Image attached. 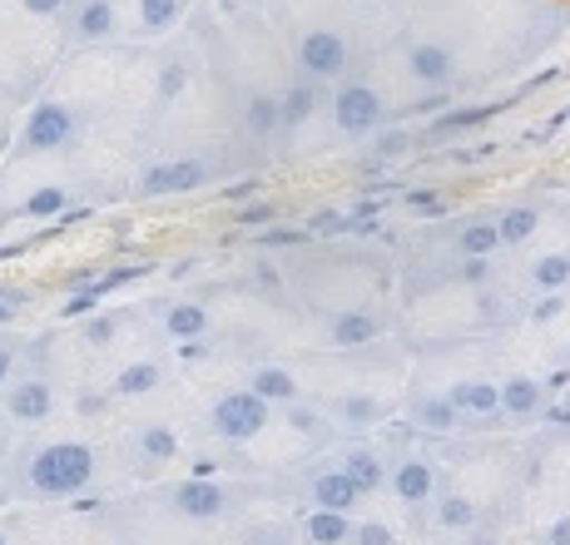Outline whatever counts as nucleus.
<instances>
[{
	"mask_svg": "<svg viewBox=\"0 0 570 545\" xmlns=\"http://www.w3.org/2000/svg\"><path fill=\"white\" fill-rule=\"evenodd\" d=\"M164 327H169V337H179V343L204 337L208 333V308L204 303H169V308H164Z\"/></svg>",
	"mask_w": 570,
	"mask_h": 545,
	"instance_id": "21",
	"label": "nucleus"
},
{
	"mask_svg": "<svg viewBox=\"0 0 570 545\" xmlns=\"http://www.w3.org/2000/svg\"><path fill=\"white\" fill-rule=\"evenodd\" d=\"M90 482H95L90 442H70V436H60V442H46L26 462V490L40 496V501H70V496H80Z\"/></svg>",
	"mask_w": 570,
	"mask_h": 545,
	"instance_id": "1",
	"label": "nucleus"
},
{
	"mask_svg": "<svg viewBox=\"0 0 570 545\" xmlns=\"http://www.w3.org/2000/svg\"><path fill=\"white\" fill-rule=\"evenodd\" d=\"M327 333H333L337 347H367L382 337V318H372V313H337Z\"/></svg>",
	"mask_w": 570,
	"mask_h": 545,
	"instance_id": "18",
	"label": "nucleus"
},
{
	"mask_svg": "<svg viewBox=\"0 0 570 545\" xmlns=\"http://www.w3.org/2000/svg\"><path fill=\"white\" fill-rule=\"evenodd\" d=\"M327 412H333L337 422H347V427H372V422H382L377 397H337V402H327Z\"/></svg>",
	"mask_w": 570,
	"mask_h": 545,
	"instance_id": "27",
	"label": "nucleus"
},
{
	"mask_svg": "<svg viewBox=\"0 0 570 545\" xmlns=\"http://www.w3.org/2000/svg\"><path fill=\"white\" fill-rule=\"evenodd\" d=\"M234 218H238L244 228H268L273 218H278V209H273V204H244V209H238Z\"/></svg>",
	"mask_w": 570,
	"mask_h": 545,
	"instance_id": "39",
	"label": "nucleus"
},
{
	"mask_svg": "<svg viewBox=\"0 0 570 545\" xmlns=\"http://www.w3.org/2000/svg\"><path fill=\"white\" fill-rule=\"evenodd\" d=\"M248 387L258 392V397H268L273 407H288V402H298L303 397V382L288 373V367H278V363H263L248 373Z\"/></svg>",
	"mask_w": 570,
	"mask_h": 545,
	"instance_id": "15",
	"label": "nucleus"
},
{
	"mask_svg": "<svg viewBox=\"0 0 570 545\" xmlns=\"http://www.w3.org/2000/svg\"><path fill=\"white\" fill-rule=\"evenodd\" d=\"M0 323H10V308H6V303H0Z\"/></svg>",
	"mask_w": 570,
	"mask_h": 545,
	"instance_id": "47",
	"label": "nucleus"
},
{
	"mask_svg": "<svg viewBox=\"0 0 570 545\" xmlns=\"http://www.w3.org/2000/svg\"><path fill=\"white\" fill-rule=\"evenodd\" d=\"M278 545H283V541H278Z\"/></svg>",
	"mask_w": 570,
	"mask_h": 545,
	"instance_id": "49",
	"label": "nucleus"
},
{
	"mask_svg": "<svg viewBox=\"0 0 570 545\" xmlns=\"http://www.w3.org/2000/svg\"><path fill=\"white\" fill-rule=\"evenodd\" d=\"M169 506L184 521H218L228 511V490L218 482H208V476H189V482L169 486Z\"/></svg>",
	"mask_w": 570,
	"mask_h": 545,
	"instance_id": "6",
	"label": "nucleus"
},
{
	"mask_svg": "<svg viewBox=\"0 0 570 545\" xmlns=\"http://www.w3.org/2000/svg\"><path fill=\"white\" fill-rule=\"evenodd\" d=\"M466 545H501V541H497V536H487V531H476V536H471Z\"/></svg>",
	"mask_w": 570,
	"mask_h": 545,
	"instance_id": "46",
	"label": "nucleus"
},
{
	"mask_svg": "<svg viewBox=\"0 0 570 545\" xmlns=\"http://www.w3.org/2000/svg\"><path fill=\"white\" fill-rule=\"evenodd\" d=\"M456 248H462V258H491L501 248L497 218H471L462 234H456Z\"/></svg>",
	"mask_w": 570,
	"mask_h": 545,
	"instance_id": "22",
	"label": "nucleus"
},
{
	"mask_svg": "<svg viewBox=\"0 0 570 545\" xmlns=\"http://www.w3.org/2000/svg\"><path fill=\"white\" fill-rule=\"evenodd\" d=\"M169 169H174V194H189V189H199V184L208 179L204 159H169Z\"/></svg>",
	"mask_w": 570,
	"mask_h": 545,
	"instance_id": "32",
	"label": "nucleus"
},
{
	"mask_svg": "<svg viewBox=\"0 0 570 545\" xmlns=\"http://www.w3.org/2000/svg\"><path fill=\"white\" fill-rule=\"evenodd\" d=\"M407 70H412L416 85L442 90V85H452V75H456V54H452V46H442V40H416L407 50Z\"/></svg>",
	"mask_w": 570,
	"mask_h": 545,
	"instance_id": "9",
	"label": "nucleus"
},
{
	"mask_svg": "<svg viewBox=\"0 0 570 545\" xmlns=\"http://www.w3.org/2000/svg\"><path fill=\"white\" fill-rule=\"evenodd\" d=\"M75 135V109L70 105H36L30 109V125L26 135H20V149H30V155H50V149H65Z\"/></svg>",
	"mask_w": 570,
	"mask_h": 545,
	"instance_id": "4",
	"label": "nucleus"
},
{
	"mask_svg": "<svg viewBox=\"0 0 570 545\" xmlns=\"http://www.w3.org/2000/svg\"><path fill=\"white\" fill-rule=\"evenodd\" d=\"M308 486H313V506H327V511H353L357 501H363V490H357V482L343 472V466L317 472Z\"/></svg>",
	"mask_w": 570,
	"mask_h": 545,
	"instance_id": "13",
	"label": "nucleus"
},
{
	"mask_svg": "<svg viewBox=\"0 0 570 545\" xmlns=\"http://www.w3.org/2000/svg\"><path fill=\"white\" fill-rule=\"evenodd\" d=\"M497 115V105H481V109H452V115H442L432 129H426V139H452V135H466V129H476L481 119Z\"/></svg>",
	"mask_w": 570,
	"mask_h": 545,
	"instance_id": "28",
	"label": "nucleus"
},
{
	"mask_svg": "<svg viewBox=\"0 0 570 545\" xmlns=\"http://www.w3.org/2000/svg\"><path fill=\"white\" fill-rule=\"evenodd\" d=\"M55 412V392L46 377H26V382H10L6 387V417L10 422H26V427H36V422H46Z\"/></svg>",
	"mask_w": 570,
	"mask_h": 545,
	"instance_id": "8",
	"label": "nucleus"
},
{
	"mask_svg": "<svg viewBox=\"0 0 570 545\" xmlns=\"http://www.w3.org/2000/svg\"><path fill=\"white\" fill-rule=\"evenodd\" d=\"M0 545H10V541H6V531H0Z\"/></svg>",
	"mask_w": 570,
	"mask_h": 545,
	"instance_id": "48",
	"label": "nucleus"
},
{
	"mask_svg": "<svg viewBox=\"0 0 570 545\" xmlns=\"http://www.w3.org/2000/svg\"><path fill=\"white\" fill-rule=\"evenodd\" d=\"M135 452L145 466H164L179 456V436H174V427H159V422H149V427L135 432Z\"/></svg>",
	"mask_w": 570,
	"mask_h": 545,
	"instance_id": "19",
	"label": "nucleus"
},
{
	"mask_svg": "<svg viewBox=\"0 0 570 545\" xmlns=\"http://www.w3.org/2000/svg\"><path fill=\"white\" fill-rule=\"evenodd\" d=\"M139 20H145L149 36H159L179 20V0H139Z\"/></svg>",
	"mask_w": 570,
	"mask_h": 545,
	"instance_id": "31",
	"label": "nucleus"
},
{
	"mask_svg": "<svg viewBox=\"0 0 570 545\" xmlns=\"http://www.w3.org/2000/svg\"><path fill=\"white\" fill-rule=\"evenodd\" d=\"M244 125L254 139H268L283 129V95H254V100L244 105Z\"/></svg>",
	"mask_w": 570,
	"mask_h": 545,
	"instance_id": "20",
	"label": "nucleus"
},
{
	"mask_svg": "<svg viewBox=\"0 0 570 545\" xmlns=\"http://www.w3.org/2000/svg\"><path fill=\"white\" fill-rule=\"evenodd\" d=\"M432 521L442 531H476V501L462 496V490H436Z\"/></svg>",
	"mask_w": 570,
	"mask_h": 545,
	"instance_id": "17",
	"label": "nucleus"
},
{
	"mask_svg": "<svg viewBox=\"0 0 570 545\" xmlns=\"http://www.w3.org/2000/svg\"><path fill=\"white\" fill-rule=\"evenodd\" d=\"M546 545H570V521H561V526L546 531Z\"/></svg>",
	"mask_w": 570,
	"mask_h": 545,
	"instance_id": "44",
	"label": "nucleus"
},
{
	"mask_svg": "<svg viewBox=\"0 0 570 545\" xmlns=\"http://www.w3.org/2000/svg\"><path fill=\"white\" fill-rule=\"evenodd\" d=\"M164 382V367L159 363H129L125 373L115 377V397H145Z\"/></svg>",
	"mask_w": 570,
	"mask_h": 545,
	"instance_id": "25",
	"label": "nucleus"
},
{
	"mask_svg": "<svg viewBox=\"0 0 570 545\" xmlns=\"http://www.w3.org/2000/svg\"><path fill=\"white\" fill-rule=\"evenodd\" d=\"M382 115H387V105H382V95L372 90V85H337V95H333V125L343 129L347 139L377 135Z\"/></svg>",
	"mask_w": 570,
	"mask_h": 545,
	"instance_id": "3",
	"label": "nucleus"
},
{
	"mask_svg": "<svg viewBox=\"0 0 570 545\" xmlns=\"http://www.w3.org/2000/svg\"><path fill=\"white\" fill-rule=\"evenodd\" d=\"M308 228H263V238H258V248H298V244H308Z\"/></svg>",
	"mask_w": 570,
	"mask_h": 545,
	"instance_id": "35",
	"label": "nucleus"
},
{
	"mask_svg": "<svg viewBox=\"0 0 570 545\" xmlns=\"http://www.w3.org/2000/svg\"><path fill=\"white\" fill-rule=\"evenodd\" d=\"M531 283H535L541 293H561L566 283H570V254H546V258H535Z\"/></svg>",
	"mask_w": 570,
	"mask_h": 545,
	"instance_id": "29",
	"label": "nucleus"
},
{
	"mask_svg": "<svg viewBox=\"0 0 570 545\" xmlns=\"http://www.w3.org/2000/svg\"><path fill=\"white\" fill-rule=\"evenodd\" d=\"M337 466H343V472L353 476L363 496H372V490H382V486L392 482V476H387V462H382V456L372 452V446H347V452L337 456Z\"/></svg>",
	"mask_w": 570,
	"mask_h": 545,
	"instance_id": "14",
	"label": "nucleus"
},
{
	"mask_svg": "<svg viewBox=\"0 0 570 545\" xmlns=\"http://www.w3.org/2000/svg\"><path fill=\"white\" fill-rule=\"evenodd\" d=\"M353 545H397V536H392V526H382V521H357Z\"/></svg>",
	"mask_w": 570,
	"mask_h": 545,
	"instance_id": "37",
	"label": "nucleus"
},
{
	"mask_svg": "<svg viewBox=\"0 0 570 545\" xmlns=\"http://www.w3.org/2000/svg\"><path fill=\"white\" fill-rule=\"evenodd\" d=\"M387 486L402 506H426V501H436V490H442V476H436V466L426 462V456H407V462L392 472Z\"/></svg>",
	"mask_w": 570,
	"mask_h": 545,
	"instance_id": "7",
	"label": "nucleus"
},
{
	"mask_svg": "<svg viewBox=\"0 0 570 545\" xmlns=\"http://www.w3.org/2000/svg\"><path fill=\"white\" fill-rule=\"evenodd\" d=\"M65 204H70V194L55 189V184H46V189H36L26 204H20V214H26V218H55V214H65Z\"/></svg>",
	"mask_w": 570,
	"mask_h": 545,
	"instance_id": "30",
	"label": "nucleus"
},
{
	"mask_svg": "<svg viewBox=\"0 0 570 545\" xmlns=\"http://www.w3.org/2000/svg\"><path fill=\"white\" fill-rule=\"evenodd\" d=\"M139 194H174V169L169 164H149L139 174Z\"/></svg>",
	"mask_w": 570,
	"mask_h": 545,
	"instance_id": "36",
	"label": "nucleus"
},
{
	"mask_svg": "<svg viewBox=\"0 0 570 545\" xmlns=\"http://www.w3.org/2000/svg\"><path fill=\"white\" fill-rule=\"evenodd\" d=\"M109 30H115V6H109V0H85V6L75 10V36L80 40H105Z\"/></svg>",
	"mask_w": 570,
	"mask_h": 545,
	"instance_id": "24",
	"label": "nucleus"
},
{
	"mask_svg": "<svg viewBox=\"0 0 570 545\" xmlns=\"http://www.w3.org/2000/svg\"><path fill=\"white\" fill-rule=\"evenodd\" d=\"M446 397L462 407L466 422H497V417H501V387H497V382H481V377L456 382Z\"/></svg>",
	"mask_w": 570,
	"mask_h": 545,
	"instance_id": "12",
	"label": "nucleus"
},
{
	"mask_svg": "<svg viewBox=\"0 0 570 545\" xmlns=\"http://www.w3.org/2000/svg\"><path fill=\"white\" fill-rule=\"evenodd\" d=\"M407 209L416 214V218H442L446 214V199L436 189H412L407 194Z\"/></svg>",
	"mask_w": 570,
	"mask_h": 545,
	"instance_id": "34",
	"label": "nucleus"
},
{
	"mask_svg": "<svg viewBox=\"0 0 570 545\" xmlns=\"http://www.w3.org/2000/svg\"><path fill=\"white\" fill-rule=\"evenodd\" d=\"M268 417H273V402L258 397L254 387H238V392H224V397L214 402V412H208V427H214L218 442H254V436L268 432Z\"/></svg>",
	"mask_w": 570,
	"mask_h": 545,
	"instance_id": "2",
	"label": "nucleus"
},
{
	"mask_svg": "<svg viewBox=\"0 0 570 545\" xmlns=\"http://www.w3.org/2000/svg\"><path fill=\"white\" fill-rule=\"evenodd\" d=\"M65 0H26V10L30 16H55V10H60Z\"/></svg>",
	"mask_w": 570,
	"mask_h": 545,
	"instance_id": "43",
	"label": "nucleus"
},
{
	"mask_svg": "<svg viewBox=\"0 0 570 545\" xmlns=\"http://www.w3.org/2000/svg\"><path fill=\"white\" fill-rule=\"evenodd\" d=\"M347 40L337 36V30H308V36L298 40V65L308 80H337V75L347 70Z\"/></svg>",
	"mask_w": 570,
	"mask_h": 545,
	"instance_id": "5",
	"label": "nucleus"
},
{
	"mask_svg": "<svg viewBox=\"0 0 570 545\" xmlns=\"http://www.w3.org/2000/svg\"><path fill=\"white\" fill-rule=\"evenodd\" d=\"M313 109H317V85H288L283 90V129H298V125H308L313 119Z\"/></svg>",
	"mask_w": 570,
	"mask_h": 545,
	"instance_id": "26",
	"label": "nucleus"
},
{
	"mask_svg": "<svg viewBox=\"0 0 570 545\" xmlns=\"http://www.w3.org/2000/svg\"><path fill=\"white\" fill-rule=\"evenodd\" d=\"M407 149H412V135H407V129H387V135L377 139V155H382V159H397V155H407Z\"/></svg>",
	"mask_w": 570,
	"mask_h": 545,
	"instance_id": "40",
	"label": "nucleus"
},
{
	"mask_svg": "<svg viewBox=\"0 0 570 545\" xmlns=\"http://www.w3.org/2000/svg\"><path fill=\"white\" fill-rule=\"evenodd\" d=\"M179 357H184V367L204 363V337H189V343H179Z\"/></svg>",
	"mask_w": 570,
	"mask_h": 545,
	"instance_id": "42",
	"label": "nucleus"
},
{
	"mask_svg": "<svg viewBox=\"0 0 570 545\" xmlns=\"http://www.w3.org/2000/svg\"><path fill=\"white\" fill-rule=\"evenodd\" d=\"M115 333H119V323H115V318H90L80 337H85L90 347H105V343H115Z\"/></svg>",
	"mask_w": 570,
	"mask_h": 545,
	"instance_id": "38",
	"label": "nucleus"
},
{
	"mask_svg": "<svg viewBox=\"0 0 570 545\" xmlns=\"http://www.w3.org/2000/svg\"><path fill=\"white\" fill-rule=\"evenodd\" d=\"M288 422L298 432H317V436H327V427H323V417H317V412H308L303 407V402H288Z\"/></svg>",
	"mask_w": 570,
	"mask_h": 545,
	"instance_id": "41",
	"label": "nucleus"
},
{
	"mask_svg": "<svg viewBox=\"0 0 570 545\" xmlns=\"http://www.w3.org/2000/svg\"><path fill=\"white\" fill-rule=\"evenodd\" d=\"M412 422H416V427H422V432H456V427H462V407H456V402L452 397H416L412 402Z\"/></svg>",
	"mask_w": 570,
	"mask_h": 545,
	"instance_id": "16",
	"label": "nucleus"
},
{
	"mask_svg": "<svg viewBox=\"0 0 570 545\" xmlns=\"http://www.w3.org/2000/svg\"><path fill=\"white\" fill-rule=\"evenodd\" d=\"M497 228H501V244H531V234L541 228V209H531V204H511L507 214L497 218Z\"/></svg>",
	"mask_w": 570,
	"mask_h": 545,
	"instance_id": "23",
	"label": "nucleus"
},
{
	"mask_svg": "<svg viewBox=\"0 0 570 545\" xmlns=\"http://www.w3.org/2000/svg\"><path fill=\"white\" fill-rule=\"evenodd\" d=\"M353 536H357L353 511L313 506L308 516H303V541H308V545H353Z\"/></svg>",
	"mask_w": 570,
	"mask_h": 545,
	"instance_id": "10",
	"label": "nucleus"
},
{
	"mask_svg": "<svg viewBox=\"0 0 570 545\" xmlns=\"http://www.w3.org/2000/svg\"><path fill=\"white\" fill-rule=\"evenodd\" d=\"M546 412V387L535 377H507L501 382V417L507 422H535Z\"/></svg>",
	"mask_w": 570,
	"mask_h": 545,
	"instance_id": "11",
	"label": "nucleus"
},
{
	"mask_svg": "<svg viewBox=\"0 0 570 545\" xmlns=\"http://www.w3.org/2000/svg\"><path fill=\"white\" fill-rule=\"evenodd\" d=\"M10 367H16V353H10V347H0V387L10 382Z\"/></svg>",
	"mask_w": 570,
	"mask_h": 545,
	"instance_id": "45",
	"label": "nucleus"
},
{
	"mask_svg": "<svg viewBox=\"0 0 570 545\" xmlns=\"http://www.w3.org/2000/svg\"><path fill=\"white\" fill-rule=\"evenodd\" d=\"M184 85H189V65L184 60H169L159 70V100H174V95H184Z\"/></svg>",
	"mask_w": 570,
	"mask_h": 545,
	"instance_id": "33",
	"label": "nucleus"
}]
</instances>
